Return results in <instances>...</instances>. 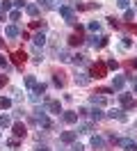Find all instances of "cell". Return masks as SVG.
Listing matches in <instances>:
<instances>
[{
  "instance_id": "obj_1",
  "label": "cell",
  "mask_w": 137,
  "mask_h": 151,
  "mask_svg": "<svg viewBox=\"0 0 137 151\" xmlns=\"http://www.w3.org/2000/svg\"><path fill=\"white\" fill-rule=\"evenodd\" d=\"M89 71H91V78L100 80V78H105V76H108V66L103 64V62H94Z\"/></svg>"
},
{
  "instance_id": "obj_2",
  "label": "cell",
  "mask_w": 137,
  "mask_h": 151,
  "mask_svg": "<svg viewBox=\"0 0 137 151\" xmlns=\"http://www.w3.org/2000/svg\"><path fill=\"white\" fill-rule=\"evenodd\" d=\"M11 60H14V64H16V66H23L27 62V55L23 53V50H16V53L11 55Z\"/></svg>"
},
{
  "instance_id": "obj_3",
  "label": "cell",
  "mask_w": 137,
  "mask_h": 151,
  "mask_svg": "<svg viewBox=\"0 0 137 151\" xmlns=\"http://www.w3.org/2000/svg\"><path fill=\"white\" fill-rule=\"evenodd\" d=\"M60 14H62V16H64L66 21H69V23H73V9H71V7L62 5V7H60Z\"/></svg>"
},
{
  "instance_id": "obj_4",
  "label": "cell",
  "mask_w": 137,
  "mask_h": 151,
  "mask_svg": "<svg viewBox=\"0 0 137 151\" xmlns=\"http://www.w3.org/2000/svg\"><path fill=\"white\" fill-rule=\"evenodd\" d=\"M25 126H23V124H21V122H16V124H14V135H16V137H25Z\"/></svg>"
},
{
  "instance_id": "obj_5",
  "label": "cell",
  "mask_w": 137,
  "mask_h": 151,
  "mask_svg": "<svg viewBox=\"0 0 137 151\" xmlns=\"http://www.w3.org/2000/svg\"><path fill=\"white\" fill-rule=\"evenodd\" d=\"M121 105H123V108H133V105H135V101H133V96L130 94H121Z\"/></svg>"
},
{
  "instance_id": "obj_6",
  "label": "cell",
  "mask_w": 137,
  "mask_h": 151,
  "mask_svg": "<svg viewBox=\"0 0 137 151\" xmlns=\"http://www.w3.org/2000/svg\"><path fill=\"white\" fill-rule=\"evenodd\" d=\"M108 117H112V119H119V122H126V114H123V110H110Z\"/></svg>"
},
{
  "instance_id": "obj_7",
  "label": "cell",
  "mask_w": 137,
  "mask_h": 151,
  "mask_svg": "<svg viewBox=\"0 0 137 151\" xmlns=\"http://www.w3.org/2000/svg\"><path fill=\"white\" fill-rule=\"evenodd\" d=\"M60 140L69 144V142H73V140H75V133H73V131H64L62 135H60Z\"/></svg>"
},
{
  "instance_id": "obj_8",
  "label": "cell",
  "mask_w": 137,
  "mask_h": 151,
  "mask_svg": "<svg viewBox=\"0 0 137 151\" xmlns=\"http://www.w3.org/2000/svg\"><path fill=\"white\" fill-rule=\"evenodd\" d=\"M82 41H85L82 35H71V37H69V46H80Z\"/></svg>"
},
{
  "instance_id": "obj_9",
  "label": "cell",
  "mask_w": 137,
  "mask_h": 151,
  "mask_svg": "<svg viewBox=\"0 0 137 151\" xmlns=\"http://www.w3.org/2000/svg\"><path fill=\"white\" fill-rule=\"evenodd\" d=\"M62 119H64L66 124H75V122H78V114H75V112H64Z\"/></svg>"
},
{
  "instance_id": "obj_10",
  "label": "cell",
  "mask_w": 137,
  "mask_h": 151,
  "mask_svg": "<svg viewBox=\"0 0 137 151\" xmlns=\"http://www.w3.org/2000/svg\"><path fill=\"white\" fill-rule=\"evenodd\" d=\"M48 108H50V112H55V114L62 112V105H60V101H48Z\"/></svg>"
},
{
  "instance_id": "obj_11",
  "label": "cell",
  "mask_w": 137,
  "mask_h": 151,
  "mask_svg": "<svg viewBox=\"0 0 137 151\" xmlns=\"http://www.w3.org/2000/svg\"><path fill=\"white\" fill-rule=\"evenodd\" d=\"M32 41H34V46H46V35H44V32H39Z\"/></svg>"
},
{
  "instance_id": "obj_12",
  "label": "cell",
  "mask_w": 137,
  "mask_h": 151,
  "mask_svg": "<svg viewBox=\"0 0 137 151\" xmlns=\"http://www.w3.org/2000/svg\"><path fill=\"white\" fill-rule=\"evenodd\" d=\"M5 35H7V37H16L18 28H16V25H7V28H5Z\"/></svg>"
},
{
  "instance_id": "obj_13",
  "label": "cell",
  "mask_w": 137,
  "mask_h": 151,
  "mask_svg": "<svg viewBox=\"0 0 137 151\" xmlns=\"http://www.w3.org/2000/svg\"><path fill=\"white\" fill-rule=\"evenodd\" d=\"M53 83H55V85H57V87H64V73H62V71H60V73H55Z\"/></svg>"
},
{
  "instance_id": "obj_14",
  "label": "cell",
  "mask_w": 137,
  "mask_h": 151,
  "mask_svg": "<svg viewBox=\"0 0 137 151\" xmlns=\"http://www.w3.org/2000/svg\"><path fill=\"white\" fill-rule=\"evenodd\" d=\"M121 144L126 147V151H137V144H135V142H130V140H121Z\"/></svg>"
},
{
  "instance_id": "obj_15",
  "label": "cell",
  "mask_w": 137,
  "mask_h": 151,
  "mask_svg": "<svg viewBox=\"0 0 137 151\" xmlns=\"http://www.w3.org/2000/svg\"><path fill=\"white\" fill-rule=\"evenodd\" d=\"M75 83L82 87V85H87V83H89V78H87L85 73H78V76H75Z\"/></svg>"
},
{
  "instance_id": "obj_16",
  "label": "cell",
  "mask_w": 137,
  "mask_h": 151,
  "mask_svg": "<svg viewBox=\"0 0 137 151\" xmlns=\"http://www.w3.org/2000/svg\"><path fill=\"white\" fill-rule=\"evenodd\" d=\"M30 28H32V30H44L46 23H44V21H32V23H30Z\"/></svg>"
},
{
  "instance_id": "obj_17",
  "label": "cell",
  "mask_w": 137,
  "mask_h": 151,
  "mask_svg": "<svg viewBox=\"0 0 137 151\" xmlns=\"http://www.w3.org/2000/svg\"><path fill=\"white\" fill-rule=\"evenodd\" d=\"M121 87H123V78H114V80H112V89H121Z\"/></svg>"
},
{
  "instance_id": "obj_18",
  "label": "cell",
  "mask_w": 137,
  "mask_h": 151,
  "mask_svg": "<svg viewBox=\"0 0 137 151\" xmlns=\"http://www.w3.org/2000/svg\"><path fill=\"white\" fill-rule=\"evenodd\" d=\"M91 103H94V105H103V103H105V96H96V94H94V96H91Z\"/></svg>"
},
{
  "instance_id": "obj_19",
  "label": "cell",
  "mask_w": 137,
  "mask_h": 151,
  "mask_svg": "<svg viewBox=\"0 0 137 151\" xmlns=\"http://www.w3.org/2000/svg\"><path fill=\"white\" fill-rule=\"evenodd\" d=\"M0 108H2V110L11 108V101H9V99H5V96H0Z\"/></svg>"
},
{
  "instance_id": "obj_20",
  "label": "cell",
  "mask_w": 137,
  "mask_h": 151,
  "mask_svg": "<svg viewBox=\"0 0 137 151\" xmlns=\"http://www.w3.org/2000/svg\"><path fill=\"white\" fill-rule=\"evenodd\" d=\"M0 126H2V128H7V126H11V119H9L7 114H2V117H0Z\"/></svg>"
},
{
  "instance_id": "obj_21",
  "label": "cell",
  "mask_w": 137,
  "mask_h": 151,
  "mask_svg": "<svg viewBox=\"0 0 137 151\" xmlns=\"http://www.w3.org/2000/svg\"><path fill=\"white\" fill-rule=\"evenodd\" d=\"M91 147H94V149H100V147H103V140H100V137H91Z\"/></svg>"
},
{
  "instance_id": "obj_22",
  "label": "cell",
  "mask_w": 137,
  "mask_h": 151,
  "mask_svg": "<svg viewBox=\"0 0 137 151\" xmlns=\"http://www.w3.org/2000/svg\"><path fill=\"white\" fill-rule=\"evenodd\" d=\"M25 12L30 14V16H37V12H39V9H37V5H27V7H25Z\"/></svg>"
},
{
  "instance_id": "obj_23",
  "label": "cell",
  "mask_w": 137,
  "mask_h": 151,
  "mask_svg": "<svg viewBox=\"0 0 137 151\" xmlns=\"http://www.w3.org/2000/svg\"><path fill=\"white\" fill-rule=\"evenodd\" d=\"M78 131H80V133H91V124H80Z\"/></svg>"
},
{
  "instance_id": "obj_24",
  "label": "cell",
  "mask_w": 137,
  "mask_h": 151,
  "mask_svg": "<svg viewBox=\"0 0 137 151\" xmlns=\"http://www.w3.org/2000/svg\"><path fill=\"white\" fill-rule=\"evenodd\" d=\"M91 119H103V112H100L98 108H94V110H91Z\"/></svg>"
},
{
  "instance_id": "obj_25",
  "label": "cell",
  "mask_w": 137,
  "mask_h": 151,
  "mask_svg": "<svg viewBox=\"0 0 137 151\" xmlns=\"http://www.w3.org/2000/svg\"><path fill=\"white\" fill-rule=\"evenodd\" d=\"M89 30H91V32H98V30H100V23H98V21H91V23H89Z\"/></svg>"
},
{
  "instance_id": "obj_26",
  "label": "cell",
  "mask_w": 137,
  "mask_h": 151,
  "mask_svg": "<svg viewBox=\"0 0 137 151\" xmlns=\"http://www.w3.org/2000/svg\"><path fill=\"white\" fill-rule=\"evenodd\" d=\"M39 5L46 7V9H53V0H39Z\"/></svg>"
},
{
  "instance_id": "obj_27",
  "label": "cell",
  "mask_w": 137,
  "mask_h": 151,
  "mask_svg": "<svg viewBox=\"0 0 137 151\" xmlns=\"http://www.w3.org/2000/svg\"><path fill=\"white\" fill-rule=\"evenodd\" d=\"M60 60H62V62H69V60H71L69 50H62V53H60Z\"/></svg>"
},
{
  "instance_id": "obj_28",
  "label": "cell",
  "mask_w": 137,
  "mask_h": 151,
  "mask_svg": "<svg viewBox=\"0 0 137 151\" xmlns=\"http://www.w3.org/2000/svg\"><path fill=\"white\" fill-rule=\"evenodd\" d=\"M71 60L75 62V64H85V55H73Z\"/></svg>"
},
{
  "instance_id": "obj_29",
  "label": "cell",
  "mask_w": 137,
  "mask_h": 151,
  "mask_svg": "<svg viewBox=\"0 0 137 151\" xmlns=\"http://www.w3.org/2000/svg\"><path fill=\"white\" fill-rule=\"evenodd\" d=\"M25 85H27V87H34V85H37V80L32 78V76H27V78H25Z\"/></svg>"
},
{
  "instance_id": "obj_30",
  "label": "cell",
  "mask_w": 137,
  "mask_h": 151,
  "mask_svg": "<svg viewBox=\"0 0 137 151\" xmlns=\"http://www.w3.org/2000/svg\"><path fill=\"white\" fill-rule=\"evenodd\" d=\"M9 19H11V21H18V19H21V12H9Z\"/></svg>"
},
{
  "instance_id": "obj_31",
  "label": "cell",
  "mask_w": 137,
  "mask_h": 151,
  "mask_svg": "<svg viewBox=\"0 0 137 151\" xmlns=\"http://www.w3.org/2000/svg\"><path fill=\"white\" fill-rule=\"evenodd\" d=\"M117 5L121 7V9H128V0H117Z\"/></svg>"
},
{
  "instance_id": "obj_32",
  "label": "cell",
  "mask_w": 137,
  "mask_h": 151,
  "mask_svg": "<svg viewBox=\"0 0 137 151\" xmlns=\"http://www.w3.org/2000/svg\"><path fill=\"white\" fill-rule=\"evenodd\" d=\"M108 21H110V25H112V28H119V21H117V19H114V16H110V19H108Z\"/></svg>"
},
{
  "instance_id": "obj_33",
  "label": "cell",
  "mask_w": 137,
  "mask_h": 151,
  "mask_svg": "<svg viewBox=\"0 0 137 151\" xmlns=\"http://www.w3.org/2000/svg\"><path fill=\"white\" fill-rule=\"evenodd\" d=\"M133 16H135V14H133V9H126V14H123V19H126V21H130Z\"/></svg>"
},
{
  "instance_id": "obj_34",
  "label": "cell",
  "mask_w": 137,
  "mask_h": 151,
  "mask_svg": "<svg viewBox=\"0 0 137 151\" xmlns=\"http://www.w3.org/2000/svg\"><path fill=\"white\" fill-rule=\"evenodd\" d=\"M105 66H110V69H117V66H119V62H117V60H110V62H108Z\"/></svg>"
},
{
  "instance_id": "obj_35",
  "label": "cell",
  "mask_w": 137,
  "mask_h": 151,
  "mask_svg": "<svg viewBox=\"0 0 137 151\" xmlns=\"http://www.w3.org/2000/svg\"><path fill=\"white\" fill-rule=\"evenodd\" d=\"M71 151H85V147H82V144H73Z\"/></svg>"
},
{
  "instance_id": "obj_36",
  "label": "cell",
  "mask_w": 137,
  "mask_h": 151,
  "mask_svg": "<svg viewBox=\"0 0 137 151\" xmlns=\"http://www.w3.org/2000/svg\"><path fill=\"white\" fill-rule=\"evenodd\" d=\"M7 85V76H0V87H5Z\"/></svg>"
},
{
  "instance_id": "obj_37",
  "label": "cell",
  "mask_w": 137,
  "mask_h": 151,
  "mask_svg": "<svg viewBox=\"0 0 137 151\" xmlns=\"http://www.w3.org/2000/svg\"><path fill=\"white\" fill-rule=\"evenodd\" d=\"M128 66H133V69H137V60H130V62H128Z\"/></svg>"
},
{
  "instance_id": "obj_38",
  "label": "cell",
  "mask_w": 137,
  "mask_h": 151,
  "mask_svg": "<svg viewBox=\"0 0 137 151\" xmlns=\"http://www.w3.org/2000/svg\"><path fill=\"white\" fill-rule=\"evenodd\" d=\"M14 5H16V7H23L25 2H23V0H14Z\"/></svg>"
},
{
  "instance_id": "obj_39",
  "label": "cell",
  "mask_w": 137,
  "mask_h": 151,
  "mask_svg": "<svg viewBox=\"0 0 137 151\" xmlns=\"http://www.w3.org/2000/svg\"><path fill=\"white\" fill-rule=\"evenodd\" d=\"M34 151H48V147H41V144H39V147H37Z\"/></svg>"
},
{
  "instance_id": "obj_40",
  "label": "cell",
  "mask_w": 137,
  "mask_h": 151,
  "mask_svg": "<svg viewBox=\"0 0 137 151\" xmlns=\"http://www.w3.org/2000/svg\"><path fill=\"white\" fill-rule=\"evenodd\" d=\"M0 64H7V57L5 55H0Z\"/></svg>"
},
{
  "instance_id": "obj_41",
  "label": "cell",
  "mask_w": 137,
  "mask_h": 151,
  "mask_svg": "<svg viewBox=\"0 0 137 151\" xmlns=\"http://www.w3.org/2000/svg\"><path fill=\"white\" fill-rule=\"evenodd\" d=\"M130 30H133V32H135V35H137V25H130Z\"/></svg>"
},
{
  "instance_id": "obj_42",
  "label": "cell",
  "mask_w": 137,
  "mask_h": 151,
  "mask_svg": "<svg viewBox=\"0 0 137 151\" xmlns=\"http://www.w3.org/2000/svg\"><path fill=\"white\" fill-rule=\"evenodd\" d=\"M2 46H5V41H2V39H0V48H2Z\"/></svg>"
}]
</instances>
